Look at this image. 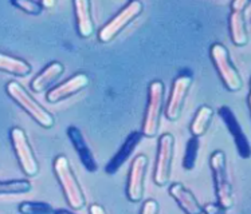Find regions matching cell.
I'll return each instance as SVG.
<instances>
[{
	"mask_svg": "<svg viewBox=\"0 0 251 214\" xmlns=\"http://www.w3.org/2000/svg\"><path fill=\"white\" fill-rule=\"evenodd\" d=\"M52 169H54V174L61 185L62 192L69 206L74 210L83 209L86 205V197L83 194L82 188L78 182L66 155H58L54 159Z\"/></svg>",
	"mask_w": 251,
	"mask_h": 214,
	"instance_id": "6da1fadb",
	"label": "cell"
},
{
	"mask_svg": "<svg viewBox=\"0 0 251 214\" xmlns=\"http://www.w3.org/2000/svg\"><path fill=\"white\" fill-rule=\"evenodd\" d=\"M5 92L14 102L21 107L23 111L30 115L41 128H51L55 125V119L51 112H49L45 107L36 102L31 97L28 91L22 86L19 82L10 81L5 85Z\"/></svg>",
	"mask_w": 251,
	"mask_h": 214,
	"instance_id": "7a4b0ae2",
	"label": "cell"
},
{
	"mask_svg": "<svg viewBox=\"0 0 251 214\" xmlns=\"http://www.w3.org/2000/svg\"><path fill=\"white\" fill-rule=\"evenodd\" d=\"M210 168L214 177L215 193L218 204L225 210L232 209L234 206V193L231 186L228 173H227V162L226 155L222 150H215L210 157Z\"/></svg>",
	"mask_w": 251,
	"mask_h": 214,
	"instance_id": "3957f363",
	"label": "cell"
},
{
	"mask_svg": "<svg viewBox=\"0 0 251 214\" xmlns=\"http://www.w3.org/2000/svg\"><path fill=\"white\" fill-rule=\"evenodd\" d=\"M211 61L215 66L222 82L228 91L236 92L242 90L243 79L231 62L228 50L222 43H214L210 48Z\"/></svg>",
	"mask_w": 251,
	"mask_h": 214,
	"instance_id": "277c9868",
	"label": "cell"
},
{
	"mask_svg": "<svg viewBox=\"0 0 251 214\" xmlns=\"http://www.w3.org/2000/svg\"><path fill=\"white\" fill-rule=\"evenodd\" d=\"M164 105V83L153 81L148 88V105L143 121V137L152 138L159 131L160 117Z\"/></svg>",
	"mask_w": 251,
	"mask_h": 214,
	"instance_id": "5b68a950",
	"label": "cell"
},
{
	"mask_svg": "<svg viewBox=\"0 0 251 214\" xmlns=\"http://www.w3.org/2000/svg\"><path fill=\"white\" fill-rule=\"evenodd\" d=\"M10 139L22 171L30 178L36 177L39 174V163L36 161L35 153L31 148L25 130L21 128H12L10 131Z\"/></svg>",
	"mask_w": 251,
	"mask_h": 214,
	"instance_id": "8992f818",
	"label": "cell"
},
{
	"mask_svg": "<svg viewBox=\"0 0 251 214\" xmlns=\"http://www.w3.org/2000/svg\"><path fill=\"white\" fill-rule=\"evenodd\" d=\"M144 10V5L139 0L129 1L128 4L124 7L123 10L118 12L117 15L105 24V26L98 31V39L101 43H109L112 42L116 36L121 34V31L136 21Z\"/></svg>",
	"mask_w": 251,
	"mask_h": 214,
	"instance_id": "52a82bcc",
	"label": "cell"
},
{
	"mask_svg": "<svg viewBox=\"0 0 251 214\" xmlns=\"http://www.w3.org/2000/svg\"><path fill=\"white\" fill-rule=\"evenodd\" d=\"M175 138L172 134H163L159 139V150L153 168V181L157 186H165L171 178V168L174 159Z\"/></svg>",
	"mask_w": 251,
	"mask_h": 214,
	"instance_id": "ba28073f",
	"label": "cell"
},
{
	"mask_svg": "<svg viewBox=\"0 0 251 214\" xmlns=\"http://www.w3.org/2000/svg\"><path fill=\"white\" fill-rule=\"evenodd\" d=\"M148 163V157L144 154H140L133 159L130 170H129L128 182H126V197L133 204L140 202L144 197L145 175H147Z\"/></svg>",
	"mask_w": 251,
	"mask_h": 214,
	"instance_id": "9c48e42d",
	"label": "cell"
},
{
	"mask_svg": "<svg viewBox=\"0 0 251 214\" xmlns=\"http://www.w3.org/2000/svg\"><path fill=\"white\" fill-rule=\"evenodd\" d=\"M191 85H192L191 75H179L172 83L168 102L165 106V118L171 122L177 121L181 115L185 98L188 95Z\"/></svg>",
	"mask_w": 251,
	"mask_h": 214,
	"instance_id": "30bf717a",
	"label": "cell"
},
{
	"mask_svg": "<svg viewBox=\"0 0 251 214\" xmlns=\"http://www.w3.org/2000/svg\"><path fill=\"white\" fill-rule=\"evenodd\" d=\"M219 117L223 119V122L227 126V130L230 131V134L234 138V142H235L236 150L238 154L241 155L243 159H249L251 155V148L250 142L247 139L246 134L242 128L241 123L238 122L235 114L231 110L228 106H222L219 107Z\"/></svg>",
	"mask_w": 251,
	"mask_h": 214,
	"instance_id": "8fae6325",
	"label": "cell"
},
{
	"mask_svg": "<svg viewBox=\"0 0 251 214\" xmlns=\"http://www.w3.org/2000/svg\"><path fill=\"white\" fill-rule=\"evenodd\" d=\"M89 83H90V79H89L86 74H83V72L75 74L72 78H69L67 81L59 83L58 86H54L52 88H50L46 94L47 102H61L63 99L82 91L83 88H86L89 86Z\"/></svg>",
	"mask_w": 251,
	"mask_h": 214,
	"instance_id": "7c38bea8",
	"label": "cell"
},
{
	"mask_svg": "<svg viewBox=\"0 0 251 214\" xmlns=\"http://www.w3.org/2000/svg\"><path fill=\"white\" fill-rule=\"evenodd\" d=\"M67 135L70 138L73 146L75 149L78 157L81 159V162L85 166V169H86L87 171H90V173H96L98 169V165L96 162V158L93 155L92 150H90L89 145H87L86 139L83 137L82 131L78 128H75V126H70V128H67Z\"/></svg>",
	"mask_w": 251,
	"mask_h": 214,
	"instance_id": "4fadbf2b",
	"label": "cell"
},
{
	"mask_svg": "<svg viewBox=\"0 0 251 214\" xmlns=\"http://www.w3.org/2000/svg\"><path fill=\"white\" fill-rule=\"evenodd\" d=\"M143 139V134L141 131H133L128 135V138L125 139V142L123 143V146L120 148L116 155L113 157L108 162V165L105 166V171L106 174H116L120 170V168L123 166L124 163L128 161V158L133 154L136 148L139 146V143Z\"/></svg>",
	"mask_w": 251,
	"mask_h": 214,
	"instance_id": "5bb4252c",
	"label": "cell"
},
{
	"mask_svg": "<svg viewBox=\"0 0 251 214\" xmlns=\"http://www.w3.org/2000/svg\"><path fill=\"white\" fill-rule=\"evenodd\" d=\"M168 193L185 214H201V205L183 184L180 182L172 184L169 186Z\"/></svg>",
	"mask_w": 251,
	"mask_h": 214,
	"instance_id": "9a60e30c",
	"label": "cell"
},
{
	"mask_svg": "<svg viewBox=\"0 0 251 214\" xmlns=\"http://www.w3.org/2000/svg\"><path fill=\"white\" fill-rule=\"evenodd\" d=\"M65 71V66L61 62H52L50 64H47L38 75H36L30 83L31 90L36 94L46 91L52 83L58 81V78L61 77Z\"/></svg>",
	"mask_w": 251,
	"mask_h": 214,
	"instance_id": "2e32d148",
	"label": "cell"
},
{
	"mask_svg": "<svg viewBox=\"0 0 251 214\" xmlns=\"http://www.w3.org/2000/svg\"><path fill=\"white\" fill-rule=\"evenodd\" d=\"M74 14L77 21L78 35L81 38H90L94 34V21L92 18V4L87 0H75Z\"/></svg>",
	"mask_w": 251,
	"mask_h": 214,
	"instance_id": "e0dca14e",
	"label": "cell"
},
{
	"mask_svg": "<svg viewBox=\"0 0 251 214\" xmlns=\"http://www.w3.org/2000/svg\"><path fill=\"white\" fill-rule=\"evenodd\" d=\"M228 28L232 43L238 47L246 46L249 43V34L243 11H231L228 16Z\"/></svg>",
	"mask_w": 251,
	"mask_h": 214,
	"instance_id": "ac0fdd59",
	"label": "cell"
},
{
	"mask_svg": "<svg viewBox=\"0 0 251 214\" xmlns=\"http://www.w3.org/2000/svg\"><path fill=\"white\" fill-rule=\"evenodd\" d=\"M0 71L8 72L15 77H26L32 71V67L28 62L23 61L21 58L0 52Z\"/></svg>",
	"mask_w": 251,
	"mask_h": 214,
	"instance_id": "d6986e66",
	"label": "cell"
},
{
	"mask_svg": "<svg viewBox=\"0 0 251 214\" xmlns=\"http://www.w3.org/2000/svg\"><path fill=\"white\" fill-rule=\"evenodd\" d=\"M214 118V110L210 106H200L196 111L195 117L191 122L190 130L192 137L198 138L203 137L207 133V130L210 128L211 121Z\"/></svg>",
	"mask_w": 251,
	"mask_h": 214,
	"instance_id": "ffe728a7",
	"label": "cell"
},
{
	"mask_svg": "<svg viewBox=\"0 0 251 214\" xmlns=\"http://www.w3.org/2000/svg\"><path fill=\"white\" fill-rule=\"evenodd\" d=\"M32 185L27 179H11L0 181V195H14V194L30 193Z\"/></svg>",
	"mask_w": 251,
	"mask_h": 214,
	"instance_id": "44dd1931",
	"label": "cell"
},
{
	"mask_svg": "<svg viewBox=\"0 0 251 214\" xmlns=\"http://www.w3.org/2000/svg\"><path fill=\"white\" fill-rule=\"evenodd\" d=\"M18 212L21 214H52L54 209L51 208V205L46 202L25 201L19 204Z\"/></svg>",
	"mask_w": 251,
	"mask_h": 214,
	"instance_id": "7402d4cb",
	"label": "cell"
},
{
	"mask_svg": "<svg viewBox=\"0 0 251 214\" xmlns=\"http://www.w3.org/2000/svg\"><path fill=\"white\" fill-rule=\"evenodd\" d=\"M199 139L194 137L191 138L190 141H188V143H187L184 159H183V168H184L185 170H192V169L195 168L198 154H199Z\"/></svg>",
	"mask_w": 251,
	"mask_h": 214,
	"instance_id": "603a6c76",
	"label": "cell"
},
{
	"mask_svg": "<svg viewBox=\"0 0 251 214\" xmlns=\"http://www.w3.org/2000/svg\"><path fill=\"white\" fill-rule=\"evenodd\" d=\"M11 4L19 8L28 15H39L43 8L39 1H32V0H12Z\"/></svg>",
	"mask_w": 251,
	"mask_h": 214,
	"instance_id": "cb8c5ba5",
	"label": "cell"
},
{
	"mask_svg": "<svg viewBox=\"0 0 251 214\" xmlns=\"http://www.w3.org/2000/svg\"><path fill=\"white\" fill-rule=\"evenodd\" d=\"M159 202L156 199H147V201H144L141 214H159Z\"/></svg>",
	"mask_w": 251,
	"mask_h": 214,
	"instance_id": "d4e9b609",
	"label": "cell"
},
{
	"mask_svg": "<svg viewBox=\"0 0 251 214\" xmlns=\"http://www.w3.org/2000/svg\"><path fill=\"white\" fill-rule=\"evenodd\" d=\"M227 210L222 208L221 205L218 204H205L204 206H201V214H226Z\"/></svg>",
	"mask_w": 251,
	"mask_h": 214,
	"instance_id": "484cf974",
	"label": "cell"
},
{
	"mask_svg": "<svg viewBox=\"0 0 251 214\" xmlns=\"http://www.w3.org/2000/svg\"><path fill=\"white\" fill-rule=\"evenodd\" d=\"M250 5V1L249 0H235L231 3V10L232 11H243L245 12V8Z\"/></svg>",
	"mask_w": 251,
	"mask_h": 214,
	"instance_id": "4316f807",
	"label": "cell"
},
{
	"mask_svg": "<svg viewBox=\"0 0 251 214\" xmlns=\"http://www.w3.org/2000/svg\"><path fill=\"white\" fill-rule=\"evenodd\" d=\"M89 214H108L100 204H92L89 208Z\"/></svg>",
	"mask_w": 251,
	"mask_h": 214,
	"instance_id": "83f0119b",
	"label": "cell"
},
{
	"mask_svg": "<svg viewBox=\"0 0 251 214\" xmlns=\"http://www.w3.org/2000/svg\"><path fill=\"white\" fill-rule=\"evenodd\" d=\"M42 5V8H51L55 5V1H52V0H43V1H39Z\"/></svg>",
	"mask_w": 251,
	"mask_h": 214,
	"instance_id": "f1b7e54d",
	"label": "cell"
},
{
	"mask_svg": "<svg viewBox=\"0 0 251 214\" xmlns=\"http://www.w3.org/2000/svg\"><path fill=\"white\" fill-rule=\"evenodd\" d=\"M52 214H75L74 212H70L67 209H56L52 212Z\"/></svg>",
	"mask_w": 251,
	"mask_h": 214,
	"instance_id": "f546056e",
	"label": "cell"
}]
</instances>
